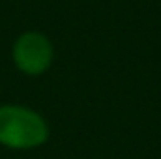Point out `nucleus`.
Wrapping results in <instances>:
<instances>
[{
  "label": "nucleus",
  "mask_w": 161,
  "mask_h": 159,
  "mask_svg": "<svg viewBox=\"0 0 161 159\" xmlns=\"http://www.w3.org/2000/svg\"><path fill=\"white\" fill-rule=\"evenodd\" d=\"M11 56H13V64L15 68L30 77H38L43 75L51 64H53V56H54V49L51 40L36 30L25 32L21 34L11 49Z\"/></svg>",
  "instance_id": "obj_2"
},
{
  "label": "nucleus",
  "mask_w": 161,
  "mask_h": 159,
  "mask_svg": "<svg viewBox=\"0 0 161 159\" xmlns=\"http://www.w3.org/2000/svg\"><path fill=\"white\" fill-rule=\"evenodd\" d=\"M49 139L40 112L23 105H0V144L11 150H34Z\"/></svg>",
  "instance_id": "obj_1"
}]
</instances>
